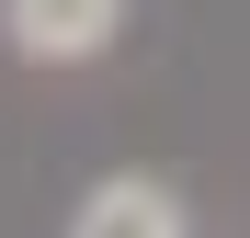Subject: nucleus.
Here are the masks:
<instances>
[{
  "label": "nucleus",
  "instance_id": "obj_1",
  "mask_svg": "<svg viewBox=\"0 0 250 238\" xmlns=\"http://www.w3.org/2000/svg\"><path fill=\"white\" fill-rule=\"evenodd\" d=\"M125 34V0H0V46L23 68H91Z\"/></svg>",
  "mask_w": 250,
  "mask_h": 238
},
{
  "label": "nucleus",
  "instance_id": "obj_2",
  "mask_svg": "<svg viewBox=\"0 0 250 238\" xmlns=\"http://www.w3.org/2000/svg\"><path fill=\"white\" fill-rule=\"evenodd\" d=\"M68 238H182V193L148 182V170H103L91 193H80Z\"/></svg>",
  "mask_w": 250,
  "mask_h": 238
}]
</instances>
